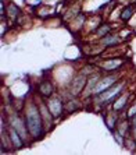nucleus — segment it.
<instances>
[{
    "instance_id": "4468645a",
    "label": "nucleus",
    "mask_w": 136,
    "mask_h": 155,
    "mask_svg": "<svg viewBox=\"0 0 136 155\" xmlns=\"http://www.w3.org/2000/svg\"><path fill=\"white\" fill-rule=\"evenodd\" d=\"M133 13H135V4H128V6H125V7L121 10V14H119L121 21L128 22L129 20L132 18Z\"/></svg>"
},
{
    "instance_id": "f8f14e48",
    "label": "nucleus",
    "mask_w": 136,
    "mask_h": 155,
    "mask_svg": "<svg viewBox=\"0 0 136 155\" xmlns=\"http://www.w3.org/2000/svg\"><path fill=\"white\" fill-rule=\"evenodd\" d=\"M122 63L124 61L122 60H114V59H108V60H106V61H103V63H100V67L104 70V71H107V73H115L117 71V69L118 67H121L122 66Z\"/></svg>"
},
{
    "instance_id": "dca6fc26",
    "label": "nucleus",
    "mask_w": 136,
    "mask_h": 155,
    "mask_svg": "<svg viewBox=\"0 0 136 155\" xmlns=\"http://www.w3.org/2000/svg\"><path fill=\"white\" fill-rule=\"evenodd\" d=\"M64 106H65V112L71 113L78 109V102H76L75 99H71V101H68L67 104H64Z\"/></svg>"
},
{
    "instance_id": "f03ea898",
    "label": "nucleus",
    "mask_w": 136,
    "mask_h": 155,
    "mask_svg": "<svg viewBox=\"0 0 136 155\" xmlns=\"http://www.w3.org/2000/svg\"><path fill=\"white\" fill-rule=\"evenodd\" d=\"M7 124L11 127H14L18 133H20V136H21V137L25 140L26 144H28L29 138H31V134H29V131H28V127H26L24 116H20L18 112L11 113V115L7 116Z\"/></svg>"
},
{
    "instance_id": "20e7f679",
    "label": "nucleus",
    "mask_w": 136,
    "mask_h": 155,
    "mask_svg": "<svg viewBox=\"0 0 136 155\" xmlns=\"http://www.w3.org/2000/svg\"><path fill=\"white\" fill-rule=\"evenodd\" d=\"M46 105H47V108H49V110H50V113L53 115L54 119H60L65 110L63 99H61L60 97H56V95H51V97L47 99Z\"/></svg>"
},
{
    "instance_id": "f257e3e1",
    "label": "nucleus",
    "mask_w": 136,
    "mask_h": 155,
    "mask_svg": "<svg viewBox=\"0 0 136 155\" xmlns=\"http://www.w3.org/2000/svg\"><path fill=\"white\" fill-rule=\"evenodd\" d=\"M24 119H25L28 131L31 134V140H42L46 136V126L43 123L39 105L35 101H29L24 109Z\"/></svg>"
},
{
    "instance_id": "39448f33",
    "label": "nucleus",
    "mask_w": 136,
    "mask_h": 155,
    "mask_svg": "<svg viewBox=\"0 0 136 155\" xmlns=\"http://www.w3.org/2000/svg\"><path fill=\"white\" fill-rule=\"evenodd\" d=\"M118 78L119 76L118 74H115V73H110L107 76L101 77L99 80V83H97L96 88H94V94L93 95H100L101 92H104L106 90H108L110 87H113L115 83H118Z\"/></svg>"
},
{
    "instance_id": "1a4fd4ad",
    "label": "nucleus",
    "mask_w": 136,
    "mask_h": 155,
    "mask_svg": "<svg viewBox=\"0 0 136 155\" xmlns=\"http://www.w3.org/2000/svg\"><path fill=\"white\" fill-rule=\"evenodd\" d=\"M6 17H7L8 24H15V22H18L20 17H21V8L18 7L15 3L10 2L6 6Z\"/></svg>"
},
{
    "instance_id": "0eeeda50",
    "label": "nucleus",
    "mask_w": 136,
    "mask_h": 155,
    "mask_svg": "<svg viewBox=\"0 0 136 155\" xmlns=\"http://www.w3.org/2000/svg\"><path fill=\"white\" fill-rule=\"evenodd\" d=\"M131 97H132L131 92H124V94H121L119 97H117V99H115L114 102H113L111 109L115 110V112H118V113L122 112V110H125L129 105H131Z\"/></svg>"
},
{
    "instance_id": "7ed1b4c3",
    "label": "nucleus",
    "mask_w": 136,
    "mask_h": 155,
    "mask_svg": "<svg viewBox=\"0 0 136 155\" xmlns=\"http://www.w3.org/2000/svg\"><path fill=\"white\" fill-rule=\"evenodd\" d=\"M124 87H125V81H122V83H115L114 85L110 87L108 90H106L104 92H101L100 95H94V97L100 101L101 105L113 104V102L117 99V97H119V95L122 94Z\"/></svg>"
},
{
    "instance_id": "423d86ee",
    "label": "nucleus",
    "mask_w": 136,
    "mask_h": 155,
    "mask_svg": "<svg viewBox=\"0 0 136 155\" xmlns=\"http://www.w3.org/2000/svg\"><path fill=\"white\" fill-rule=\"evenodd\" d=\"M88 77L86 76V73H79L78 76L71 81V90H70V94L72 97H76L79 95L81 92H83L85 90V85H86V81H88Z\"/></svg>"
},
{
    "instance_id": "9b49d317",
    "label": "nucleus",
    "mask_w": 136,
    "mask_h": 155,
    "mask_svg": "<svg viewBox=\"0 0 136 155\" xmlns=\"http://www.w3.org/2000/svg\"><path fill=\"white\" fill-rule=\"evenodd\" d=\"M54 85L51 81H49V80H45V81H42V83L39 84V87H38V92H39V95L43 98V99H49V98L51 97V95H54Z\"/></svg>"
},
{
    "instance_id": "9d476101",
    "label": "nucleus",
    "mask_w": 136,
    "mask_h": 155,
    "mask_svg": "<svg viewBox=\"0 0 136 155\" xmlns=\"http://www.w3.org/2000/svg\"><path fill=\"white\" fill-rule=\"evenodd\" d=\"M101 78L100 73H93L88 77V81H86V85H85V90H83V95L85 97H92L94 94V88H96L99 80Z\"/></svg>"
},
{
    "instance_id": "6ab92c4d",
    "label": "nucleus",
    "mask_w": 136,
    "mask_h": 155,
    "mask_svg": "<svg viewBox=\"0 0 136 155\" xmlns=\"http://www.w3.org/2000/svg\"><path fill=\"white\" fill-rule=\"evenodd\" d=\"M135 6H136V0H135Z\"/></svg>"
},
{
    "instance_id": "6e6552de",
    "label": "nucleus",
    "mask_w": 136,
    "mask_h": 155,
    "mask_svg": "<svg viewBox=\"0 0 136 155\" xmlns=\"http://www.w3.org/2000/svg\"><path fill=\"white\" fill-rule=\"evenodd\" d=\"M7 129H8V136H10L11 144H13V148H14L15 151H17V150H22V148H25L26 145H28L25 143V140L20 136V133H18L14 127H11L7 124Z\"/></svg>"
},
{
    "instance_id": "f3484780",
    "label": "nucleus",
    "mask_w": 136,
    "mask_h": 155,
    "mask_svg": "<svg viewBox=\"0 0 136 155\" xmlns=\"http://www.w3.org/2000/svg\"><path fill=\"white\" fill-rule=\"evenodd\" d=\"M135 115H136V102H135V104H132V106H129L128 112H126V117H128V119H131V117H133Z\"/></svg>"
},
{
    "instance_id": "ddd939ff",
    "label": "nucleus",
    "mask_w": 136,
    "mask_h": 155,
    "mask_svg": "<svg viewBox=\"0 0 136 155\" xmlns=\"http://www.w3.org/2000/svg\"><path fill=\"white\" fill-rule=\"evenodd\" d=\"M100 42H101V45L106 48H113V46H115V45H118V43L121 42V39H119L117 35H114V34H108V35L101 38Z\"/></svg>"
},
{
    "instance_id": "2eb2a0df",
    "label": "nucleus",
    "mask_w": 136,
    "mask_h": 155,
    "mask_svg": "<svg viewBox=\"0 0 136 155\" xmlns=\"http://www.w3.org/2000/svg\"><path fill=\"white\" fill-rule=\"evenodd\" d=\"M111 32V27L108 24H101V25H97L96 28V35L99 38H103V36L108 35Z\"/></svg>"
},
{
    "instance_id": "a211bd4d",
    "label": "nucleus",
    "mask_w": 136,
    "mask_h": 155,
    "mask_svg": "<svg viewBox=\"0 0 136 155\" xmlns=\"http://www.w3.org/2000/svg\"><path fill=\"white\" fill-rule=\"evenodd\" d=\"M67 2H75V0H67Z\"/></svg>"
}]
</instances>
